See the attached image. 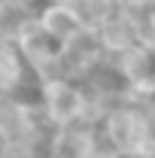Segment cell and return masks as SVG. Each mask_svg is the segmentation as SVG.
Returning a JSON list of instances; mask_svg holds the SVG:
<instances>
[{
    "label": "cell",
    "instance_id": "obj_1",
    "mask_svg": "<svg viewBox=\"0 0 155 158\" xmlns=\"http://www.w3.org/2000/svg\"><path fill=\"white\" fill-rule=\"evenodd\" d=\"M97 134H100V140L113 152H119L122 158H134L140 143L149 134H155V128L140 106L128 103V100H119V103H113V110L103 116Z\"/></svg>",
    "mask_w": 155,
    "mask_h": 158
},
{
    "label": "cell",
    "instance_id": "obj_3",
    "mask_svg": "<svg viewBox=\"0 0 155 158\" xmlns=\"http://www.w3.org/2000/svg\"><path fill=\"white\" fill-rule=\"evenodd\" d=\"M143 15H131V12H116L113 19H107L100 27L94 31L97 46L103 52V58L113 61L119 55H125L128 49H134L140 43V34H143Z\"/></svg>",
    "mask_w": 155,
    "mask_h": 158
},
{
    "label": "cell",
    "instance_id": "obj_10",
    "mask_svg": "<svg viewBox=\"0 0 155 158\" xmlns=\"http://www.w3.org/2000/svg\"><path fill=\"white\" fill-rule=\"evenodd\" d=\"M37 146H31V143H3L0 146V158H40Z\"/></svg>",
    "mask_w": 155,
    "mask_h": 158
},
{
    "label": "cell",
    "instance_id": "obj_8",
    "mask_svg": "<svg viewBox=\"0 0 155 158\" xmlns=\"http://www.w3.org/2000/svg\"><path fill=\"white\" fill-rule=\"evenodd\" d=\"M64 3L70 6V12H73V19L79 21V27H82V31H91V34H94L107 19H113L119 12L113 0H64Z\"/></svg>",
    "mask_w": 155,
    "mask_h": 158
},
{
    "label": "cell",
    "instance_id": "obj_7",
    "mask_svg": "<svg viewBox=\"0 0 155 158\" xmlns=\"http://www.w3.org/2000/svg\"><path fill=\"white\" fill-rule=\"evenodd\" d=\"M15 43V49H19V55L24 58V64H34V61L46 58V55H52V52H58V43H52V40L46 37V31L40 27L37 15L34 19H27L21 24L19 37L12 40Z\"/></svg>",
    "mask_w": 155,
    "mask_h": 158
},
{
    "label": "cell",
    "instance_id": "obj_9",
    "mask_svg": "<svg viewBox=\"0 0 155 158\" xmlns=\"http://www.w3.org/2000/svg\"><path fill=\"white\" fill-rule=\"evenodd\" d=\"M34 15L37 12L27 9V6H21L19 0H0V40L12 43V40L19 37L21 24L27 19H34Z\"/></svg>",
    "mask_w": 155,
    "mask_h": 158
},
{
    "label": "cell",
    "instance_id": "obj_5",
    "mask_svg": "<svg viewBox=\"0 0 155 158\" xmlns=\"http://www.w3.org/2000/svg\"><path fill=\"white\" fill-rule=\"evenodd\" d=\"M37 21H40V27L46 31V37L52 43H58V46L67 43L76 31H82L64 0H43L40 9H37Z\"/></svg>",
    "mask_w": 155,
    "mask_h": 158
},
{
    "label": "cell",
    "instance_id": "obj_12",
    "mask_svg": "<svg viewBox=\"0 0 155 158\" xmlns=\"http://www.w3.org/2000/svg\"><path fill=\"white\" fill-rule=\"evenodd\" d=\"M40 158H64V155H52V152H43Z\"/></svg>",
    "mask_w": 155,
    "mask_h": 158
},
{
    "label": "cell",
    "instance_id": "obj_4",
    "mask_svg": "<svg viewBox=\"0 0 155 158\" xmlns=\"http://www.w3.org/2000/svg\"><path fill=\"white\" fill-rule=\"evenodd\" d=\"M110 67H113V73L119 76L122 88H125V85H137V82L155 79V55L143 46V43H137L134 49H128L125 55L113 58Z\"/></svg>",
    "mask_w": 155,
    "mask_h": 158
},
{
    "label": "cell",
    "instance_id": "obj_11",
    "mask_svg": "<svg viewBox=\"0 0 155 158\" xmlns=\"http://www.w3.org/2000/svg\"><path fill=\"white\" fill-rule=\"evenodd\" d=\"M79 158H122V155H119V152H113V149H110L103 140H97L94 146H88V149H85Z\"/></svg>",
    "mask_w": 155,
    "mask_h": 158
},
{
    "label": "cell",
    "instance_id": "obj_2",
    "mask_svg": "<svg viewBox=\"0 0 155 158\" xmlns=\"http://www.w3.org/2000/svg\"><path fill=\"white\" fill-rule=\"evenodd\" d=\"M37 106L49 131L79 125V82L61 79V82L37 85Z\"/></svg>",
    "mask_w": 155,
    "mask_h": 158
},
{
    "label": "cell",
    "instance_id": "obj_6",
    "mask_svg": "<svg viewBox=\"0 0 155 158\" xmlns=\"http://www.w3.org/2000/svg\"><path fill=\"white\" fill-rule=\"evenodd\" d=\"M27 82H31V73L15 43L0 40V94H21Z\"/></svg>",
    "mask_w": 155,
    "mask_h": 158
}]
</instances>
